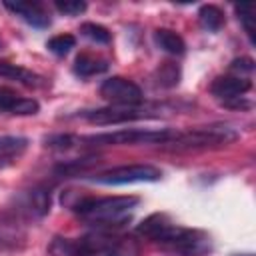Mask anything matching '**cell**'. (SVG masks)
I'll use <instances>...</instances> for the list:
<instances>
[{
	"instance_id": "7",
	"label": "cell",
	"mask_w": 256,
	"mask_h": 256,
	"mask_svg": "<svg viewBox=\"0 0 256 256\" xmlns=\"http://www.w3.org/2000/svg\"><path fill=\"white\" fill-rule=\"evenodd\" d=\"M100 96L116 106H136L144 98L140 86L122 76H112L104 80L100 86Z\"/></svg>"
},
{
	"instance_id": "20",
	"label": "cell",
	"mask_w": 256,
	"mask_h": 256,
	"mask_svg": "<svg viewBox=\"0 0 256 256\" xmlns=\"http://www.w3.org/2000/svg\"><path fill=\"white\" fill-rule=\"evenodd\" d=\"M180 80V68L174 62H162L160 68L156 70V84L164 88L176 86Z\"/></svg>"
},
{
	"instance_id": "24",
	"label": "cell",
	"mask_w": 256,
	"mask_h": 256,
	"mask_svg": "<svg viewBox=\"0 0 256 256\" xmlns=\"http://www.w3.org/2000/svg\"><path fill=\"white\" fill-rule=\"evenodd\" d=\"M230 70H232V72H238L240 78H244L242 74H252V72H254V60L248 58V56L236 58V60L230 62Z\"/></svg>"
},
{
	"instance_id": "14",
	"label": "cell",
	"mask_w": 256,
	"mask_h": 256,
	"mask_svg": "<svg viewBox=\"0 0 256 256\" xmlns=\"http://www.w3.org/2000/svg\"><path fill=\"white\" fill-rule=\"evenodd\" d=\"M154 42H156V46L160 50H164V52H168L172 56H180L186 50L184 38L180 34H176L174 30H170V28H158V30H154Z\"/></svg>"
},
{
	"instance_id": "1",
	"label": "cell",
	"mask_w": 256,
	"mask_h": 256,
	"mask_svg": "<svg viewBox=\"0 0 256 256\" xmlns=\"http://www.w3.org/2000/svg\"><path fill=\"white\" fill-rule=\"evenodd\" d=\"M50 256H140V244L132 236L94 232L80 238H52Z\"/></svg>"
},
{
	"instance_id": "8",
	"label": "cell",
	"mask_w": 256,
	"mask_h": 256,
	"mask_svg": "<svg viewBox=\"0 0 256 256\" xmlns=\"http://www.w3.org/2000/svg\"><path fill=\"white\" fill-rule=\"evenodd\" d=\"M148 114L142 110H134L130 106H110V108H98V110H88L82 112V118L88 120L90 124L96 126H106V124H124L132 120L146 118Z\"/></svg>"
},
{
	"instance_id": "2",
	"label": "cell",
	"mask_w": 256,
	"mask_h": 256,
	"mask_svg": "<svg viewBox=\"0 0 256 256\" xmlns=\"http://www.w3.org/2000/svg\"><path fill=\"white\" fill-rule=\"evenodd\" d=\"M140 202L136 196H110V198H84L72 206V210L90 224L112 226L126 222L128 212Z\"/></svg>"
},
{
	"instance_id": "22",
	"label": "cell",
	"mask_w": 256,
	"mask_h": 256,
	"mask_svg": "<svg viewBox=\"0 0 256 256\" xmlns=\"http://www.w3.org/2000/svg\"><path fill=\"white\" fill-rule=\"evenodd\" d=\"M76 46V38L72 34H58L48 40V50L56 56H66Z\"/></svg>"
},
{
	"instance_id": "16",
	"label": "cell",
	"mask_w": 256,
	"mask_h": 256,
	"mask_svg": "<svg viewBox=\"0 0 256 256\" xmlns=\"http://www.w3.org/2000/svg\"><path fill=\"white\" fill-rule=\"evenodd\" d=\"M170 224H174V222L168 218V214L156 212V214H150L148 218H144V220L138 224L136 232H138L140 236H144V238H148V240L154 242V240H158V236H160Z\"/></svg>"
},
{
	"instance_id": "23",
	"label": "cell",
	"mask_w": 256,
	"mask_h": 256,
	"mask_svg": "<svg viewBox=\"0 0 256 256\" xmlns=\"http://www.w3.org/2000/svg\"><path fill=\"white\" fill-rule=\"evenodd\" d=\"M56 10L66 14V16H78L86 10V2L84 0H56L54 2Z\"/></svg>"
},
{
	"instance_id": "4",
	"label": "cell",
	"mask_w": 256,
	"mask_h": 256,
	"mask_svg": "<svg viewBox=\"0 0 256 256\" xmlns=\"http://www.w3.org/2000/svg\"><path fill=\"white\" fill-rule=\"evenodd\" d=\"M154 242L176 256H202L210 248V238L204 232L182 228L176 224H170Z\"/></svg>"
},
{
	"instance_id": "25",
	"label": "cell",
	"mask_w": 256,
	"mask_h": 256,
	"mask_svg": "<svg viewBox=\"0 0 256 256\" xmlns=\"http://www.w3.org/2000/svg\"><path fill=\"white\" fill-rule=\"evenodd\" d=\"M246 256H250V254H246Z\"/></svg>"
},
{
	"instance_id": "12",
	"label": "cell",
	"mask_w": 256,
	"mask_h": 256,
	"mask_svg": "<svg viewBox=\"0 0 256 256\" xmlns=\"http://www.w3.org/2000/svg\"><path fill=\"white\" fill-rule=\"evenodd\" d=\"M20 206L32 216H46L50 210V192L44 188H32L20 196Z\"/></svg>"
},
{
	"instance_id": "11",
	"label": "cell",
	"mask_w": 256,
	"mask_h": 256,
	"mask_svg": "<svg viewBox=\"0 0 256 256\" xmlns=\"http://www.w3.org/2000/svg\"><path fill=\"white\" fill-rule=\"evenodd\" d=\"M0 110L20 116H30L40 110V104L34 98H20L8 90H0Z\"/></svg>"
},
{
	"instance_id": "18",
	"label": "cell",
	"mask_w": 256,
	"mask_h": 256,
	"mask_svg": "<svg viewBox=\"0 0 256 256\" xmlns=\"http://www.w3.org/2000/svg\"><path fill=\"white\" fill-rule=\"evenodd\" d=\"M198 20H200V26L204 30L218 32L224 26V12L214 4H204L198 10Z\"/></svg>"
},
{
	"instance_id": "3",
	"label": "cell",
	"mask_w": 256,
	"mask_h": 256,
	"mask_svg": "<svg viewBox=\"0 0 256 256\" xmlns=\"http://www.w3.org/2000/svg\"><path fill=\"white\" fill-rule=\"evenodd\" d=\"M174 134L170 130H146V128H122L114 132H100L80 136V142L94 144V146H122V144H166Z\"/></svg>"
},
{
	"instance_id": "17",
	"label": "cell",
	"mask_w": 256,
	"mask_h": 256,
	"mask_svg": "<svg viewBox=\"0 0 256 256\" xmlns=\"http://www.w3.org/2000/svg\"><path fill=\"white\" fill-rule=\"evenodd\" d=\"M104 70H108V62L104 58H98V56H92V54H80L74 62V74H78L82 78L102 74Z\"/></svg>"
},
{
	"instance_id": "19",
	"label": "cell",
	"mask_w": 256,
	"mask_h": 256,
	"mask_svg": "<svg viewBox=\"0 0 256 256\" xmlns=\"http://www.w3.org/2000/svg\"><path fill=\"white\" fill-rule=\"evenodd\" d=\"M234 10H236L238 20L242 22L250 42L256 44V36H254V32H256V6L254 4H238V6H234Z\"/></svg>"
},
{
	"instance_id": "13",
	"label": "cell",
	"mask_w": 256,
	"mask_h": 256,
	"mask_svg": "<svg viewBox=\"0 0 256 256\" xmlns=\"http://www.w3.org/2000/svg\"><path fill=\"white\" fill-rule=\"evenodd\" d=\"M28 148V138L24 136H0V168L12 164Z\"/></svg>"
},
{
	"instance_id": "21",
	"label": "cell",
	"mask_w": 256,
	"mask_h": 256,
	"mask_svg": "<svg viewBox=\"0 0 256 256\" xmlns=\"http://www.w3.org/2000/svg\"><path fill=\"white\" fill-rule=\"evenodd\" d=\"M80 32L88 38V40H92V42H96V44H108L110 42V32H108V28H104L102 24H96V22H84L82 26H80Z\"/></svg>"
},
{
	"instance_id": "6",
	"label": "cell",
	"mask_w": 256,
	"mask_h": 256,
	"mask_svg": "<svg viewBox=\"0 0 256 256\" xmlns=\"http://www.w3.org/2000/svg\"><path fill=\"white\" fill-rule=\"evenodd\" d=\"M162 178V172L152 164H128V166H116L106 172L96 174L92 180L98 184H134V182H156Z\"/></svg>"
},
{
	"instance_id": "9",
	"label": "cell",
	"mask_w": 256,
	"mask_h": 256,
	"mask_svg": "<svg viewBox=\"0 0 256 256\" xmlns=\"http://www.w3.org/2000/svg\"><path fill=\"white\" fill-rule=\"evenodd\" d=\"M4 8L10 10L12 14L20 16L26 24L34 28H48L50 26V16L38 2H26V0H4Z\"/></svg>"
},
{
	"instance_id": "15",
	"label": "cell",
	"mask_w": 256,
	"mask_h": 256,
	"mask_svg": "<svg viewBox=\"0 0 256 256\" xmlns=\"http://www.w3.org/2000/svg\"><path fill=\"white\" fill-rule=\"evenodd\" d=\"M0 78L4 80H12L24 86H40L44 78L36 76L34 72L18 66V64H10V62H0Z\"/></svg>"
},
{
	"instance_id": "10",
	"label": "cell",
	"mask_w": 256,
	"mask_h": 256,
	"mask_svg": "<svg viewBox=\"0 0 256 256\" xmlns=\"http://www.w3.org/2000/svg\"><path fill=\"white\" fill-rule=\"evenodd\" d=\"M250 88H252V82L248 78H240V76H218L210 84V92L218 100H222L224 104H228L232 100H238Z\"/></svg>"
},
{
	"instance_id": "5",
	"label": "cell",
	"mask_w": 256,
	"mask_h": 256,
	"mask_svg": "<svg viewBox=\"0 0 256 256\" xmlns=\"http://www.w3.org/2000/svg\"><path fill=\"white\" fill-rule=\"evenodd\" d=\"M236 138H238V132L234 128L218 124V126H200L182 134H174L168 142H170V148L174 150H192V148H210V146L230 144Z\"/></svg>"
}]
</instances>
